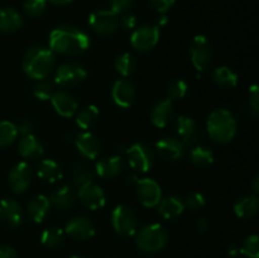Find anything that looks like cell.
<instances>
[{"label":"cell","instance_id":"1","mask_svg":"<svg viewBox=\"0 0 259 258\" xmlns=\"http://www.w3.org/2000/svg\"><path fill=\"white\" fill-rule=\"evenodd\" d=\"M90 47V37L73 25H60L50 34V50L62 56L81 55Z\"/></svg>","mask_w":259,"mask_h":258},{"label":"cell","instance_id":"2","mask_svg":"<svg viewBox=\"0 0 259 258\" xmlns=\"http://www.w3.org/2000/svg\"><path fill=\"white\" fill-rule=\"evenodd\" d=\"M56 63L55 53L43 46H33L23 57V71L34 80H43L53 70Z\"/></svg>","mask_w":259,"mask_h":258},{"label":"cell","instance_id":"3","mask_svg":"<svg viewBox=\"0 0 259 258\" xmlns=\"http://www.w3.org/2000/svg\"><path fill=\"white\" fill-rule=\"evenodd\" d=\"M237 119L227 109H215L206 121L210 138L218 143H229L237 134Z\"/></svg>","mask_w":259,"mask_h":258},{"label":"cell","instance_id":"4","mask_svg":"<svg viewBox=\"0 0 259 258\" xmlns=\"http://www.w3.org/2000/svg\"><path fill=\"white\" fill-rule=\"evenodd\" d=\"M137 245L146 253H157L166 247L168 233L161 224H148L142 227L136 233Z\"/></svg>","mask_w":259,"mask_h":258},{"label":"cell","instance_id":"5","mask_svg":"<svg viewBox=\"0 0 259 258\" xmlns=\"http://www.w3.org/2000/svg\"><path fill=\"white\" fill-rule=\"evenodd\" d=\"M111 224L116 234L121 237H132L137 233L138 220L132 207L126 205H119L111 212Z\"/></svg>","mask_w":259,"mask_h":258},{"label":"cell","instance_id":"6","mask_svg":"<svg viewBox=\"0 0 259 258\" xmlns=\"http://www.w3.org/2000/svg\"><path fill=\"white\" fill-rule=\"evenodd\" d=\"M88 76V71L77 62H66L58 66L55 76V83L61 88H73L82 82Z\"/></svg>","mask_w":259,"mask_h":258},{"label":"cell","instance_id":"7","mask_svg":"<svg viewBox=\"0 0 259 258\" xmlns=\"http://www.w3.org/2000/svg\"><path fill=\"white\" fill-rule=\"evenodd\" d=\"M89 25L99 35H113L119 28L118 14L111 10H96L89 17Z\"/></svg>","mask_w":259,"mask_h":258},{"label":"cell","instance_id":"8","mask_svg":"<svg viewBox=\"0 0 259 258\" xmlns=\"http://www.w3.org/2000/svg\"><path fill=\"white\" fill-rule=\"evenodd\" d=\"M129 164L133 169L139 172H148L154 164V153L144 143H134L126 151Z\"/></svg>","mask_w":259,"mask_h":258},{"label":"cell","instance_id":"9","mask_svg":"<svg viewBox=\"0 0 259 258\" xmlns=\"http://www.w3.org/2000/svg\"><path fill=\"white\" fill-rule=\"evenodd\" d=\"M190 52H191L192 65L197 71L202 72L209 67L212 58V48L211 43L205 35H196L194 38Z\"/></svg>","mask_w":259,"mask_h":258},{"label":"cell","instance_id":"10","mask_svg":"<svg viewBox=\"0 0 259 258\" xmlns=\"http://www.w3.org/2000/svg\"><path fill=\"white\" fill-rule=\"evenodd\" d=\"M159 40V27L158 25H142L137 28L131 38L133 48L139 52H148L157 46Z\"/></svg>","mask_w":259,"mask_h":258},{"label":"cell","instance_id":"11","mask_svg":"<svg viewBox=\"0 0 259 258\" xmlns=\"http://www.w3.org/2000/svg\"><path fill=\"white\" fill-rule=\"evenodd\" d=\"M136 194L141 204L146 207L157 206L162 200L161 186L152 179L137 180Z\"/></svg>","mask_w":259,"mask_h":258},{"label":"cell","instance_id":"12","mask_svg":"<svg viewBox=\"0 0 259 258\" xmlns=\"http://www.w3.org/2000/svg\"><path fill=\"white\" fill-rule=\"evenodd\" d=\"M156 152L164 161L176 162L186 153V144L180 138L163 137L156 143Z\"/></svg>","mask_w":259,"mask_h":258},{"label":"cell","instance_id":"13","mask_svg":"<svg viewBox=\"0 0 259 258\" xmlns=\"http://www.w3.org/2000/svg\"><path fill=\"white\" fill-rule=\"evenodd\" d=\"M65 233L73 239L88 240L95 235L96 229L90 218L78 215V217L71 218L66 223Z\"/></svg>","mask_w":259,"mask_h":258},{"label":"cell","instance_id":"14","mask_svg":"<svg viewBox=\"0 0 259 258\" xmlns=\"http://www.w3.org/2000/svg\"><path fill=\"white\" fill-rule=\"evenodd\" d=\"M32 179V167L27 162H19V163H17L10 169L9 176H8V182H9L10 189L15 194H23L30 186Z\"/></svg>","mask_w":259,"mask_h":258},{"label":"cell","instance_id":"15","mask_svg":"<svg viewBox=\"0 0 259 258\" xmlns=\"http://www.w3.org/2000/svg\"><path fill=\"white\" fill-rule=\"evenodd\" d=\"M78 199L81 200L86 207L90 210H99L105 205L106 199L103 189L95 182H88V184L80 186L78 190Z\"/></svg>","mask_w":259,"mask_h":258},{"label":"cell","instance_id":"16","mask_svg":"<svg viewBox=\"0 0 259 258\" xmlns=\"http://www.w3.org/2000/svg\"><path fill=\"white\" fill-rule=\"evenodd\" d=\"M176 132L181 137V141L186 144V147L197 144L200 141V137H201L195 119L187 115H181L177 118Z\"/></svg>","mask_w":259,"mask_h":258},{"label":"cell","instance_id":"17","mask_svg":"<svg viewBox=\"0 0 259 258\" xmlns=\"http://www.w3.org/2000/svg\"><path fill=\"white\" fill-rule=\"evenodd\" d=\"M23 209L19 202L13 199H4L0 201V220L9 228H17L23 222Z\"/></svg>","mask_w":259,"mask_h":258},{"label":"cell","instance_id":"18","mask_svg":"<svg viewBox=\"0 0 259 258\" xmlns=\"http://www.w3.org/2000/svg\"><path fill=\"white\" fill-rule=\"evenodd\" d=\"M136 94V86L133 85L132 81L125 80V78H120L116 81L111 89V96H113L114 103L123 109L129 108L133 104Z\"/></svg>","mask_w":259,"mask_h":258},{"label":"cell","instance_id":"19","mask_svg":"<svg viewBox=\"0 0 259 258\" xmlns=\"http://www.w3.org/2000/svg\"><path fill=\"white\" fill-rule=\"evenodd\" d=\"M52 106L56 113L60 114L63 118H72L77 113V101L75 100L70 93L65 90H58L51 98Z\"/></svg>","mask_w":259,"mask_h":258},{"label":"cell","instance_id":"20","mask_svg":"<svg viewBox=\"0 0 259 258\" xmlns=\"http://www.w3.org/2000/svg\"><path fill=\"white\" fill-rule=\"evenodd\" d=\"M77 151L88 159H95L101 152V142L90 132L80 133L75 139Z\"/></svg>","mask_w":259,"mask_h":258},{"label":"cell","instance_id":"21","mask_svg":"<svg viewBox=\"0 0 259 258\" xmlns=\"http://www.w3.org/2000/svg\"><path fill=\"white\" fill-rule=\"evenodd\" d=\"M174 116V103L171 99H162L157 101L151 111V120L157 128H164L168 125Z\"/></svg>","mask_w":259,"mask_h":258},{"label":"cell","instance_id":"22","mask_svg":"<svg viewBox=\"0 0 259 258\" xmlns=\"http://www.w3.org/2000/svg\"><path fill=\"white\" fill-rule=\"evenodd\" d=\"M18 152L25 159H37L43 156L45 147L34 134H27L18 142Z\"/></svg>","mask_w":259,"mask_h":258},{"label":"cell","instance_id":"23","mask_svg":"<svg viewBox=\"0 0 259 258\" xmlns=\"http://www.w3.org/2000/svg\"><path fill=\"white\" fill-rule=\"evenodd\" d=\"M124 161L120 156L104 157L96 163V174L106 180L115 179L123 172Z\"/></svg>","mask_w":259,"mask_h":258},{"label":"cell","instance_id":"24","mask_svg":"<svg viewBox=\"0 0 259 258\" xmlns=\"http://www.w3.org/2000/svg\"><path fill=\"white\" fill-rule=\"evenodd\" d=\"M51 201L45 195H35L28 204V215L34 223H42L48 217L51 210Z\"/></svg>","mask_w":259,"mask_h":258},{"label":"cell","instance_id":"25","mask_svg":"<svg viewBox=\"0 0 259 258\" xmlns=\"http://www.w3.org/2000/svg\"><path fill=\"white\" fill-rule=\"evenodd\" d=\"M50 201L52 206H55L58 210H62V211L71 209L76 201L75 190L71 186H68V185L58 187L57 190L52 192Z\"/></svg>","mask_w":259,"mask_h":258},{"label":"cell","instance_id":"26","mask_svg":"<svg viewBox=\"0 0 259 258\" xmlns=\"http://www.w3.org/2000/svg\"><path fill=\"white\" fill-rule=\"evenodd\" d=\"M234 212L240 219H250L259 212V197L257 195H244L234 204Z\"/></svg>","mask_w":259,"mask_h":258},{"label":"cell","instance_id":"27","mask_svg":"<svg viewBox=\"0 0 259 258\" xmlns=\"http://www.w3.org/2000/svg\"><path fill=\"white\" fill-rule=\"evenodd\" d=\"M23 19L22 15L13 8H4L0 9V32L13 33L22 28Z\"/></svg>","mask_w":259,"mask_h":258},{"label":"cell","instance_id":"28","mask_svg":"<svg viewBox=\"0 0 259 258\" xmlns=\"http://www.w3.org/2000/svg\"><path fill=\"white\" fill-rule=\"evenodd\" d=\"M37 175L40 180L51 184L60 181L63 176L60 164L53 159H42L38 164Z\"/></svg>","mask_w":259,"mask_h":258},{"label":"cell","instance_id":"29","mask_svg":"<svg viewBox=\"0 0 259 258\" xmlns=\"http://www.w3.org/2000/svg\"><path fill=\"white\" fill-rule=\"evenodd\" d=\"M185 204L180 197L168 196L158 204V212L164 219H175L184 212Z\"/></svg>","mask_w":259,"mask_h":258},{"label":"cell","instance_id":"30","mask_svg":"<svg viewBox=\"0 0 259 258\" xmlns=\"http://www.w3.org/2000/svg\"><path fill=\"white\" fill-rule=\"evenodd\" d=\"M212 81L217 83L218 86L224 89L235 88L238 85V73L234 72L232 68L227 67V66H222L212 71Z\"/></svg>","mask_w":259,"mask_h":258},{"label":"cell","instance_id":"31","mask_svg":"<svg viewBox=\"0 0 259 258\" xmlns=\"http://www.w3.org/2000/svg\"><path fill=\"white\" fill-rule=\"evenodd\" d=\"M99 115L100 113H99L98 106L88 105L78 111L77 116H76V124L81 129H90L99 120Z\"/></svg>","mask_w":259,"mask_h":258},{"label":"cell","instance_id":"32","mask_svg":"<svg viewBox=\"0 0 259 258\" xmlns=\"http://www.w3.org/2000/svg\"><path fill=\"white\" fill-rule=\"evenodd\" d=\"M190 161L197 167H207L214 162V153L204 146H196L190 152Z\"/></svg>","mask_w":259,"mask_h":258},{"label":"cell","instance_id":"33","mask_svg":"<svg viewBox=\"0 0 259 258\" xmlns=\"http://www.w3.org/2000/svg\"><path fill=\"white\" fill-rule=\"evenodd\" d=\"M65 239V232L57 227H50L40 234V242L48 248H57L62 244Z\"/></svg>","mask_w":259,"mask_h":258},{"label":"cell","instance_id":"34","mask_svg":"<svg viewBox=\"0 0 259 258\" xmlns=\"http://www.w3.org/2000/svg\"><path fill=\"white\" fill-rule=\"evenodd\" d=\"M114 66H115V70L120 73L121 76L126 77V76H131L132 73L134 72L137 67V62L134 60L133 56L131 53H121L118 57L115 58V62H114Z\"/></svg>","mask_w":259,"mask_h":258},{"label":"cell","instance_id":"35","mask_svg":"<svg viewBox=\"0 0 259 258\" xmlns=\"http://www.w3.org/2000/svg\"><path fill=\"white\" fill-rule=\"evenodd\" d=\"M18 129L12 121H0V147H8L15 141Z\"/></svg>","mask_w":259,"mask_h":258},{"label":"cell","instance_id":"36","mask_svg":"<svg viewBox=\"0 0 259 258\" xmlns=\"http://www.w3.org/2000/svg\"><path fill=\"white\" fill-rule=\"evenodd\" d=\"M94 177H95V174L91 169V167H89L85 163L77 164L72 172L73 182L78 185V186H82V185L88 184V182H93Z\"/></svg>","mask_w":259,"mask_h":258},{"label":"cell","instance_id":"37","mask_svg":"<svg viewBox=\"0 0 259 258\" xmlns=\"http://www.w3.org/2000/svg\"><path fill=\"white\" fill-rule=\"evenodd\" d=\"M33 94H34L35 98L42 101L50 100L55 94V81H51L48 78L39 80L33 89Z\"/></svg>","mask_w":259,"mask_h":258},{"label":"cell","instance_id":"38","mask_svg":"<svg viewBox=\"0 0 259 258\" xmlns=\"http://www.w3.org/2000/svg\"><path fill=\"white\" fill-rule=\"evenodd\" d=\"M240 253L248 258H259V235L252 234L243 240Z\"/></svg>","mask_w":259,"mask_h":258},{"label":"cell","instance_id":"39","mask_svg":"<svg viewBox=\"0 0 259 258\" xmlns=\"http://www.w3.org/2000/svg\"><path fill=\"white\" fill-rule=\"evenodd\" d=\"M187 94V83L184 80H175L167 88V95L171 100H180Z\"/></svg>","mask_w":259,"mask_h":258},{"label":"cell","instance_id":"40","mask_svg":"<svg viewBox=\"0 0 259 258\" xmlns=\"http://www.w3.org/2000/svg\"><path fill=\"white\" fill-rule=\"evenodd\" d=\"M47 8V0H25L24 10L29 17L39 18Z\"/></svg>","mask_w":259,"mask_h":258},{"label":"cell","instance_id":"41","mask_svg":"<svg viewBox=\"0 0 259 258\" xmlns=\"http://www.w3.org/2000/svg\"><path fill=\"white\" fill-rule=\"evenodd\" d=\"M185 207H187L191 211H197V210H201L202 207L206 204V199L202 194L200 192H191L190 195H187L186 199L184 201Z\"/></svg>","mask_w":259,"mask_h":258},{"label":"cell","instance_id":"42","mask_svg":"<svg viewBox=\"0 0 259 258\" xmlns=\"http://www.w3.org/2000/svg\"><path fill=\"white\" fill-rule=\"evenodd\" d=\"M249 110L254 116H259V83L249 88Z\"/></svg>","mask_w":259,"mask_h":258},{"label":"cell","instance_id":"43","mask_svg":"<svg viewBox=\"0 0 259 258\" xmlns=\"http://www.w3.org/2000/svg\"><path fill=\"white\" fill-rule=\"evenodd\" d=\"M111 12L115 14H123L126 13L133 5V0H111Z\"/></svg>","mask_w":259,"mask_h":258},{"label":"cell","instance_id":"44","mask_svg":"<svg viewBox=\"0 0 259 258\" xmlns=\"http://www.w3.org/2000/svg\"><path fill=\"white\" fill-rule=\"evenodd\" d=\"M17 129L18 133H22L23 136L33 134V132L35 131V123L30 120V119H22V120L17 124Z\"/></svg>","mask_w":259,"mask_h":258},{"label":"cell","instance_id":"45","mask_svg":"<svg viewBox=\"0 0 259 258\" xmlns=\"http://www.w3.org/2000/svg\"><path fill=\"white\" fill-rule=\"evenodd\" d=\"M176 0H151V5L156 12L166 13L174 7Z\"/></svg>","mask_w":259,"mask_h":258},{"label":"cell","instance_id":"46","mask_svg":"<svg viewBox=\"0 0 259 258\" xmlns=\"http://www.w3.org/2000/svg\"><path fill=\"white\" fill-rule=\"evenodd\" d=\"M120 25L123 27V29H133L137 25V18L133 14H125L123 15V18L120 19Z\"/></svg>","mask_w":259,"mask_h":258},{"label":"cell","instance_id":"47","mask_svg":"<svg viewBox=\"0 0 259 258\" xmlns=\"http://www.w3.org/2000/svg\"><path fill=\"white\" fill-rule=\"evenodd\" d=\"M0 258H17V252L9 245H0Z\"/></svg>","mask_w":259,"mask_h":258},{"label":"cell","instance_id":"48","mask_svg":"<svg viewBox=\"0 0 259 258\" xmlns=\"http://www.w3.org/2000/svg\"><path fill=\"white\" fill-rule=\"evenodd\" d=\"M207 229H209V222H207L206 218L199 219V222H197V230H199L200 233H205Z\"/></svg>","mask_w":259,"mask_h":258},{"label":"cell","instance_id":"49","mask_svg":"<svg viewBox=\"0 0 259 258\" xmlns=\"http://www.w3.org/2000/svg\"><path fill=\"white\" fill-rule=\"evenodd\" d=\"M250 187H252V191L254 192V195H259V175L254 177V179L252 180V182H250Z\"/></svg>","mask_w":259,"mask_h":258},{"label":"cell","instance_id":"50","mask_svg":"<svg viewBox=\"0 0 259 258\" xmlns=\"http://www.w3.org/2000/svg\"><path fill=\"white\" fill-rule=\"evenodd\" d=\"M240 253V248L237 247V245L232 244L229 248H228V254L230 255V257H235V255H238Z\"/></svg>","mask_w":259,"mask_h":258},{"label":"cell","instance_id":"51","mask_svg":"<svg viewBox=\"0 0 259 258\" xmlns=\"http://www.w3.org/2000/svg\"><path fill=\"white\" fill-rule=\"evenodd\" d=\"M48 2L52 3V4H55V5H67V4H70L72 0H48Z\"/></svg>","mask_w":259,"mask_h":258},{"label":"cell","instance_id":"52","mask_svg":"<svg viewBox=\"0 0 259 258\" xmlns=\"http://www.w3.org/2000/svg\"><path fill=\"white\" fill-rule=\"evenodd\" d=\"M167 24V17H161L158 19V25L162 27V25H166Z\"/></svg>","mask_w":259,"mask_h":258},{"label":"cell","instance_id":"53","mask_svg":"<svg viewBox=\"0 0 259 258\" xmlns=\"http://www.w3.org/2000/svg\"><path fill=\"white\" fill-rule=\"evenodd\" d=\"M70 258H85V257H81V255H72V257Z\"/></svg>","mask_w":259,"mask_h":258}]
</instances>
